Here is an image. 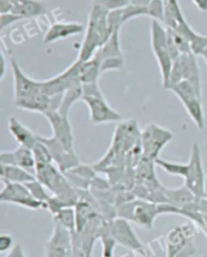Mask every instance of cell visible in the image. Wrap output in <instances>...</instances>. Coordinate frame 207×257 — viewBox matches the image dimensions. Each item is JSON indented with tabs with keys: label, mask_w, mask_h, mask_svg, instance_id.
<instances>
[{
	"label": "cell",
	"mask_w": 207,
	"mask_h": 257,
	"mask_svg": "<svg viewBox=\"0 0 207 257\" xmlns=\"http://www.w3.org/2000/svg\"><path fill=\"white\" fill-rule=\"evenodd\" d=\"M165 2H166V0H165Z\"/></svg>",
	"instance_id": "obj_42"
},
{
	"label": "cell",
	"mask_w": 207,
	"mask_h": 257,
	"mask_svg": "<svg viewBox=\"0 0 207 257\" xmlns=\"http://www.w3.org/2000/svg\"><path fill=\"white\" fill-rule=\"evenodd\" d=\"M82 101L88 107L92 124H102L119 121L122 116L106 101L98 82L83 84Z\"/></svg>",
	"instance_id": "obj_5"
},
{
	"label": "cell",
	"mask_w": 207,
	"mask_h": 257,
	"mask_svg": "<svg viewBox=\"0 0 207 257\" xmlns=\"http://www.w3.org/2000/svg\"><path fill=\"white\" fill-rule=\"evenodd\" d=\"M10 64L14 78L15 104L17 107L23 109L28 102L33 100L41 93H44L42 90L43 80H36L25 74L18 61L13 57H11Z\"/></svg>",
	"instance_id": "obj_7"
},
{
	"label": "cell",
	"mask_w": 207,
	"mask_h": 257,
	"mask_svg": "<svg viewBox=\"0 0 207 257\" xmlns=\"http://www.w3.org/2000/svg\"><path fill=\"white\" fill-rule=\"evenodd\" d=\"M148 17L161 24L165 17V0H152L148 6Z\"/></svg>",
	"instance_id": "obj_31"
},
{
	"label": "cell",
	"mask_w": 207,
	"mask_h": 257,
	"mask_svg": "<svg viewBox=\"0 0 207 257\" xmlns=\"http://www.w3.org/2000/svg\"><path fill=\"white\" fill-rule=\"evenodd\" d=\"M2 180L3 182L13 183H28L36 179L35 173L22 167L2 164Z\"/></svg>",
	"instance_id": "obj_22"
},
{
	"label": "cell",
	"mask_w": 207,
	"mask_h": 257,
	"mask_svg": "<svg viewBox=\"0 0 207 257\" xmlns=\"http://www.w3.org/2000/svg\"><path fill=\"white\" fill-rule=\"evenodd\" d=\"M85 27L79 23L73 22H56L53 23L44 36L45 44H53L61 40L80 35L84 32Z\"/></svg>",
	"instance_id": "obj_16"
},
{
	"label": "cell",
	"mask_w": 207,
	"mask_h": 257,
	"mask_svg": "<svg viewBox=\"0 0 207 257\" xmlns=\"http://www.w3.org/2000/svg\"><path fill=\"white\" fill-rule=\"evenodd\" d=\"M53 221H56L67 228L69 231L74 233L76 231V213L75 207H67L53 216Z\"/></svg>",
	"instance_id": "obj_27"
},
{
	"label": "cell",
	"mask_w": 207,
	"mask_h": 257,
	"mask_svg": "<svg viewBox=\"0 0 207 257\" xmlns=\"http://www.w3.org/2000/svg\"><path fill=\"white\" fill-rule=\"evenodd\" d=\"M173 140V134L166 127L150 123L141 132L142 156L148 160L156 161L159 154Z\"/></svg>",
	"instance_id": "obj_9"
},
{
	"label": "cell",
	"mask_w": 207,
	"mask_h": 257,
	"mask_svg": "<svg viewBox=\"0 0 207 257\" xmlns=\"http://www.w3.org/2000/svg\"><path fill=\"white\" fill-rule=\"evenodd\" d=\"M36 178L68 207H75L79 201V192L54 163L37 164L34 171Z\"/></svg>",
	"instance_id": "obj_3"
},
{
	"label": "cell",
	"mask_w": 207,
	"mask_h": 257,
	"mask_svg": "<svg viewBox=\"0 0 207 257\" xmlns=\"http://www.w3.org/2000/svg\"><path fill=\"white\" fill-rule=\"evenodd\" d=\"M183 12L178 0H166L165 2V17L163 24L166 28L175 30L178 26L185 23Z\"/></svg>",
	"instance_id": "obj_23"
},
{
	"label": "cell",
	"mask_w": 207,
	"mask_h": 257,
	"mask_svg": "<svg viewBox=\"0 0 207 257\" xmlns=\"http://www.w3.org/2000/svg\"><path fill=\"white\" fill-rule=\"evenodd\" d=\"M6 257H27V255L21 245H16Z\"/></svg>",
	"instance_id": "obj_37"
},
{
	"label": "cell",
	"mask_w": 207,
	"mask_h": 257,
	"mask_svg": "<svg viewBox=\"0 0 207 257\" xmlns=\"http://www.w3.org/2000/svg\"><path fill=\"white\" fill-rule=\"evenodd\" d=\"M107 24H108V30H109L110 35L114 32L120 31V29L123 25V21H122V17H121V10L109 12L108 18H107Z\"/></svg>",
	"instance_id": "obj_34"
},
{
	"label": "cell",
	"mask_w": 207,
	"mask_h": 257,
	"mask_svg": "<svg viewBox=\"0 0 207 257\" xmlns=\"http://www.w3.org/2000/svg\"><path fill=\"white\" fill-rule=\"evenodd\" d=\"M49 120L53 137L57 139L67 150L75 152L74 150V135L73 128L69 120V115L60 113L58 110L50 111L44 114Z\"/></svg>",
	"instance_id": "obj_14"
},
{
	"label": "cell",
	"mask_w": 207,
	"mask_h": 257,
	"mask_svg": "<svg viewBox=\"0 0 207 257\" xmlns=\"http://www.w3.org/2000/svg\"><path fill=\"white\" fill-rule=\"evenodd\" d=\"M155 163L165 172L182 177L184 179V185L193 192L195 197L198 199L205 197V174L202 165L200 147L197 143L193 144L187 163L168 161L160 157L155 161Z\"/></svg>",
	"instance_id": "obj_1"
},
{
	"label": "cell",
	"mask_w": 207,
	"mask_h": 257,
	"mask_svg": "<svg viewBox=\"0 0 207 257\" xmlns=\"http://www.w3.org/2000/svg\"><path fill=\"white\" fill-rule=\"evenodd\" d=\"M48 11V5L44 0H21L14 8L12 14L27 20L44 16Z\"/></svg>",
	"instance_id": "obj_21"
},
{
	"label": "cell",
	"mask_w": 207,
	"mask_h": 257,
	"mask_svg": "<svg viewBox=\"0 0 207 257\" xmlns=\"http://www.w3.org/2000/svg\"><path fill=\"white\" fill-rule=\"evenodd\" d=\"M92 4L105 9L108 12L118 11L129 5L128 0H92Z\"/></svg>",
	"instance_id": "obj_33"
},
{
	"label": "cell",
	"mask_w": 207,
	"mask_h": 257,
	"mask_svg": "<svg viewBox=\"0 0 207 257\" xmlns=\"http://www.w3.org/2000/svg\"><path fill=\"white\" fill-rule=\"evenodd\" d=\"M99 241L102 246L101 257H113L114 256V248L117 245V243L108 233V224H107L104 232L99 237Z\"/></svg>",
	"instance_id": "obj_30"
},
{
	"label": "cell",
	"mask_w": 207,
	"mask_h": 257,
	"mask_svg": "<svg viewBox=\"0 0 207 257\" xmlns=\"http://www.w3.org/2000/svg\"><path fill=\"white\" fill-rule=\"evenodd\" d=\"M205 197H207V174L205 175Z\"/></svg>",
	"instance_id": "obj_41"
},
{
	"label": "cell",
	"mask_w": 207,
	"mask_h": 257,
	"mask_svg": "<svg viewBox=\"0 0 207 257\" xmlns=\"http://www.w3.org/2000/svg\"><path fill=\"white\" fill-rule=\"evenodd\" d=\"M27 186L29 187L30 191L32 192V195L34 196V198L36 200H38L39 202H42L46 205L47 207V202L50 200L52 195H49V190L36 178L35 180L26 183Z\"/></svg>",
	"instance_id": "obj_28"
},
{
	"label": "cell",
	"mask_w": 207,
	"mask_h": 257,
	"mask_svg": "<svg viewBox=\"0 0 207 257\" xmlns=\"http://www.w3.org/2000/svg\"><path fill=\"white\" fill-rule=\"evenodd\" d=\"M23 20H24L23 18L14 14L0 15V29H2V32H4L7 28L11 27L13 24L21 22Z\"/></svg>",
	"instance_id": "obj_35"
},
{
	"label": "cell",
	"mask_w": 207,
	"mask_h": 257,
	"mask_svg": "<svg viewBox=\"0 0 207 257\" xmlns=\"http://www.w3.org/2000/svg\"><path fill=\"white\" fill-rule=\"evenodd\" d=\"M100 75V62L95 57L84 62L81 61L79 77L82 84L98 82Z\"/></svg>",
	"instance_id": "obj_25"
},
{
	"label": "cell",
	"mask_w": 207,
	"mask_h": 257,
	"mask_svg": "<svg viewBox=\"0 0 207 257\" xmlns=\"http://www.w3.org/2000/svg\"><path fill=\"white\" fill-rule=\"evenodd\" d=\"M179 215L181 210L166 203H155L134 198L117 209V217L127 220L145 229H152L156 219L161 215Z\"/></svg>",
	"instance_id": "obj_2"
},
{
	"label": "cell",
	"mask_w": 207,
	"mask_h": 257,
	"mask_svg": "<svg viewBox=\"0 0 207 257\" xmlns=\"http://www.w3.org/2000/svg\"><path fill=\"white\" fill-rule=\"evenodd\" d=\"M193 5L201 12H207V0H191Z\"/></svg>",
	"instance_id": "obj_39"
},
{
	"label": "cell",
	"mask_w": 207,
	"mask_h": 257,
	"mask_svg": "<svg viewBox=\"0 0 207 257\" xmlns=\"http://www.w3.org/2000/svg\"><path fill=\"white\" fill-rule=\"evenodd\" d=\"M53 231L45 245V257H74L73 233L53 221Z\"/></svg>",
	"instance_id": "obj_11"
},
{
	"label": "cell",
	"mask_w": 207,
	"mask_h": 257,
	"mask_svg": "<svg viewBox=\"0 0 207 257\" xmlns=\"http://www.w3.org/2000/svg\"><path fill=\"white\" fill-rule=\"evenodd\" d=\"M119 32L120 31L112 33L108 40L97 50L93 57H95L99 62H101L102 60L110 57L123 56L119 40Z\"/></svg>",
	"instance_id": "obj_24"
},
{
	"label": "cell",
	"mask_w": 207,
	"mask_h": 257,
	"mask_svg": "<svg viewBox=\"0 0 207 257\" xmlns=\"http://www.w3.org/2000/svg\"><path fill=\"white\" fill-rule=\"evenodd\" d=\"M0 163L22 167L30 171H35L36 168V159L33 151L24 146H19L13 151L0 153Z\"/></svg>",
	"instance_id": "obj_17"
},
{
	"label": "cell",
	"mask_w": 207,
	"mask_h": 257,
	"mask_svg": "<svg viewBox=\"0 0 207 257\" xmlns=\"http://www.w3.org/2000/svg\"><path fill=\"white\" fill-rule=\"evenodd\" d=\"M169 90L179 98L186 112L199 130H203L205 126V116L202 105V93L197 91V89L186 80L170 87Z\"/></svg>",
	"instance_id": "obj_8"
},
{
	"label": "cell",
	"mask_w": 207,
	"mask_h": 257,
	"mask_svg": "<svg viewBox=\"0 0 207 257\" xmlns=\"http://www.w3.org/2000/svg\"><path fill=\"white\" fill-rule=\"evenodd\" d=\"M151 46L159 65L163 87L168 89L174 61L168 46L167 30L157 21H153L151 23Z\"/></svg>",
	"instance_id": "obj_6"
},
{
	"label": "cell",
	"mask_w": 207,
	"mask_h": 257,
	"mask_svg": "<svg viewBox=\"0 0 207 257\" xmlns=\"http://www.w3.org/2000/svg\"><path fill=\"white\" fill-rule=\"evenodd\" d=\"M109 12L105 9L93 5L88 16V23L85 29L84 38L77 59L84 62L91 59L97 50L110 37L107 18Z\"/></svg>",
	"instance_id": "obj_4"
},
{
	"label": "cell",
	"mask_w": 207,
	"mask_h": 257,
	"mask_svg": "<svg viewBox=\"0 0 207 257\" xmlns=\"http://www.w3.org/2000/svg\"><path fill=\"white\" fill-rule=\"evenodd\" d=\"M124 59L123 56H116L104 59L100 62V71L101 74L104 72L112 71V70H120L123 67Z\"/></svg>",
	"instance_id": "obj_32"
},
{
	"label": "cell",
	"mask_w": 207,
	"mask_h": 257,
	"mask_svg": "<svg viewBox=\"0 0 207 257\" xmlns=\"http://www.w3.org/2000/svg\"><path fill=\"white\" fill-rule=\"evenodd\" d=\"M8 66H9V61L6 58L5 52L2 51V76H0V79L2 80H4V78L6 77Z\"/></svg>",
	"instance_id": "obj_38"
},
{
	"label": "cell",
	"mask_w": 207,
	"mask_h": 257,
	"mask_svg": "<svg viewBox=\"0 0 207 257\" xmlns=\"http://www.w3.org/2000/svg\"><path fill=\"white\" fill-rule=\"evenodd\" d=\"M129 223L130 222L125 219L116 217L108 222V233L117 244L130 249L133 253L142 252L144 250V245L136 237Z\"/></svg>",
	"instance_id": "obj_12"
},
{
	"label": "cell",
	"mask_w": 207,
	"mask_h": 257,
	"mask_svg": "<svg viewBox=\"0 0 207 257\" xmlns=\"http://www.w3.org/2000/svg\"><path fill=\"white\" fill-rule=\"evenodd\" d=\"M14 238L9 233H3L0 235V251L7 252L14 248Z\"/></svg>",
	"instance_id": "obj_36"
},
{
	"label": "cell",
	"mask_w": 207,
	"mask_h": 257,
	"mask_svg": "<svg viewBox=\"0 0 207 257\" xmlns=\"http://www.w3.org/2000/svg\"><path fill=\"white\" fill-rule=\"evenodd\" d=\"M194 224H183L173 228L166 236V257H179L193 242L196 233Z\"/></svg>",
	"instance_id": "obj_13"
},
{
	"label": "cell",
	"mask_w": 207,
	"mask_h": 257,
	"mask_svg": "<svg viewBox=\"0 0 207 257\" xmlns=\"http://www.w3.org/2000/svg\"><path fill=\"white\" fill-rule=\"evenodd\" d=\"M83 96V84L78 83L69 89H67L63 94V99L58 111L62 114L69 115L71 107L78 100H82Z\"/></svg>",
	"instance_id": "obj_26"
},
{
	"label": "cell",
	"mask_w": 207,
	"mask_h": 257,
	"mask_svg": "<svg viewBox=\"0 0 207 257\" xmlns=\"http://www.w3.org/2000/svg\"><path fill=\"white\" fill-rule=\"evenodd\" d=\"M0 202L17 205L29 210L47 209L46 205L34 198L27 184L4 182V187L0 192Z\"/></svg>",
	"instance_id": "obj_10"
},
{
	"label": "cell",
	"mask_w": 207,
	"mask_h": 257,
	"mask_svg": "<svg viewBox=\"0 0 207 257\" xmlns=\"http://www.w3.org/2000/svg\"><path fill=\"white\" fill-rule=\"evenodd\" d=\"M196 57L193 53L183 54L179 57V61L182 67L183 72V80L190 82L200 93H202V85H201V75L200 69Z\"/></svg>",
	"instance_id": "obj_20"
},
{
	"label": "cell",
	"mask_w": 207,
	"mask_h": 257,
	"mask_svg": "<svg viewBox=\"0 0 207 257\" xmlns=\"http://www.w3.org/2000/svg\"><path fill=\"white\" fill-rule=\"evenodd\" d=\"M164 195L167 203L181 210V212L187 210L193 203L198 200V198L195 197V195L186 185H183L179 188L165 187Z\"/></svg>",
	"instance_id": "obj_19"
},
{
	"label": "cell",
	"mask_w": 207,
	"mask_h": 257,
	"mask_svg": "<svg viewBox=\"0 0 207 257\" xmlns=\"http://www.w3.org/2000/svg\"><path fill=\"white\" fill-rule=\"evenodd\" d=\"M202 58H203V60L205 61V63H206V65H207V47L205 48V50L202 52V54L200 55Z\"/></svg>",
	"instance_id": "obj_40"
},
{
	"label": "cell",
	"mask_w": 207,
	"mask_h": 257,
	"mask_svg": "<svg viewBox=\"0 0 207 257\" xmlns=\"http://www.w3.org/2000/svg\"><path fill=\"white\" fill-rule=\"evenodd\" d=\"M121 17L123 24L140 17H148V7H141L134 5H127L125 8L121 9Z\"/></svg>",
	"instance_id": "obj_29"
},
{
	"label": "cell",
	"mask_w": 207,
	"mask_h": 257,
	"mask_svg": "<svg viewBox=\"0 0 207 257\" xmlns=\"http://www.w3.org/2000/svg\"><path fill=\"white\" fill-rule=\"evenodd\" d=\"M40 141H42L47 148L49 149L53 162L59 167V169L62 172H67L79 164H81V161L77 154L75 152H71L67 150L57 139H55L53 136L46 137L38 135Z\"/></svg>",
	"instance_id": "obj_15"
},
{
	"label": "cell",
	"mask_w": 207,
	"mask_h": 257,
	"mask_svg": "<svg viewBox=\"0 0 207 257\" xmlns=\"http://www.w3.org/2000/svg\"><path fill=\"white\" fill-rule=\"evenodd\" d=\"M8 126L12 136L15 138L20 146H24L33 150L34 147L38 144V134L34 133L31 128L26 126L17 117L10 116Z\"/></svg>",
	"instance_id": "obj_18"
}]
</instances>
